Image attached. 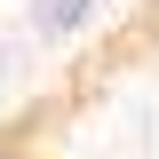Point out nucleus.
I'll list each match as a JSON object with an SVG mask.
<instances>
[{"label": "nucleus", "instance_id": "obj_3", "mask_svg": "<svg viewBox=\"0 0 159 159\" xmlns=\"http://www.w3.org/2000/svg\"><path fill=\"white\" fill-rule=\"evenodd\" d=\"M0 72H8V32H0Z\"/></svg>", "mask_w": 159, "mask_h": 159}, {"label": "nucleus", "instance_id": "obj_2", "mask_svg": "<svg viewBox=\"0 0 159 159\" xmlns=\"http://www.w3.org/2000/svg\"><path fill=\"white\" fill-rule=\"evenodd\" d=\"M0 159H48V151H40L32 135H0Z\"/></svg>", "mask_w": 159, "mask_h": 159}, {"label": "nucleus", "instance_id": "obj_1", "mask_svg": "<svg viewBox=\"0 0 159 159\" xmlns=\"http://www.w3.org/2000/svg\"><path fill=\"white\" fill-rule=\"evenodd\" d=\"M96 8H103V0H32V32L40 40H72Z\"/></svg>", "mask_w": 159, "mask_h": 159}]
</instances>
